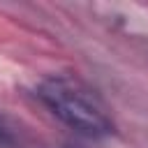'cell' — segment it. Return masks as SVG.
Returning <instances> with one entry per match:
<instances>
[{
    "mask_svg": "<svg viewBox=\"0 0 148 148\" xmlns=\"http://www.w3.org/2000/svg\"><path fill=\"white\" fill-rule=\"evenodd\" d=\"M37 95L49 106V111L76 134L102 139L113 132V120L104 102L90 86H86L76 76L67 74L46 76L39 83Z\"/></svg>",
    "mask_w": 148,
    "mask_h": 148,
    "instance_id": "cell-1",
    "label": "cell"
},
{
    "mask_svg": "<svg viewBox=\"0 0 148 148\" xmlns=\"http://www.w3.org/2000/svg\"><path fill=\"white\" fill-rule=\"evenodd\" d=\"M0 139H7V132H5L2 127H0Z\"/></svg>",
    "mask_w": 148,
    "mask_h": 148,
    "instance_id": "cell-2",
    "label": "cell"
}]
</instances>
